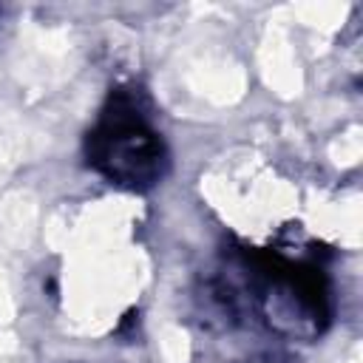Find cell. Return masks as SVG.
<instances>
[{"instance_id": "cell-1", "label": "cell", "mask_w": 363, "mask_h": 363, "mask_svg": "<svg viewBox=\"0 0 363 363\" xmlns=\"http://www.w3.org/2000/svg\"><path fill=\"white\" fill-rule=\"evenodd\" d=\"M96 159L105 170L125 182H145L159 173L162 147L153 133L139 119H113L99 133V153Z\"/></svg>"}]
</instances>
